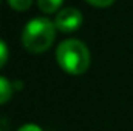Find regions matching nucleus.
I'll return each instance as SVG.
<instances>
[{
	"mask_svg": "<svg viewBox=\"0 0 133 131\" xmlns=\"http://www.w3.org/2000/svg\"><path fill=\"white\" fill-rule=\"evenodd\" d=\"M0 2H2V0H0Z\"/></svg>",
	"mask_w": 133,
	"mask_h": 131,
	"instance_id": "9d476101",
	"label": "nucleus"
},
{
	"mask_svg": "<svg viewBox=\"0 0 133 131\" xmlns=\"http://www.w3.org/2000/svg\"><path fill=\"white\" fill-rule=\"evenodd\" d=\"M90 5H93V6H96V8H107V6H110L115 0H87Z\"/></svg>",
	"mask_w": 133,
	"mask_h": 131,
	"instance_id": "6e6552de",
	"label": "nucleus"
},
{
	"mask_svg": "<svg viewBox=\"0 0 133 131\" xmlns=\"http://www.w3.org/2000/svg\"><path fill=\"white\" fill-rule=\"evenodd\" d=\"M82 25V12L76 8H64L56 14L54 26L62 33H73Z\"/></svg>",
	"mask_w": 133,
	"mask_h": 131,
	"instance_id": "7ed1b4c3",
	"label": "nucleus"
},
{
	"mask_svg": "<svg viewBox=\"0 0 133 131\" xmlns=\"http://www.w3.org/2000/svg\"><path fill=\"white\" fill-rule=\"evenodd\" d=\"M54 31L56 26L50 19L36 17L25 25L22 33V43L33 54L45 53L54 42L56 37Z\"/></svg>",
	"mask_w": 133,
	"mask_h": 131,
	"instance_id": "f03ea898",
	"label": "nucleus"
},
{
	"mask_svg": "<svg viewBox=\"0 0 133 131\" xmlns=\"http://www.w3.org/2000/svg\"><path fill=\"white\" fill-rule=\"evenodd\" d=\"M19 131H42L36 123H25L23 127H20Z\"/></svg>",
	"mask_w": 133,
	"mask_h": 131,
	"instance_id": "1a4fd4ad",
	"label": "nucleus"
},
{
	"mask_svg": "<svg viewBox=\"0 0 133 131\" xmlns=\"http://www.w3.org/2000/svg\"><path fill=\"white\" fill-rule=\"evenodd\" d=\"M8 3H9L11 8L16 9V11H26V9L31 6L33 0H8Z\"/></svg>",
	"mask_w": 133,
	"mask_h": 131,
	"instance_id": "423d86ee",
	"label": "nucleus"
},
{
	"mask_svg": "<svg viewBox=\"0 0 133 131\" xmlns=\"http://www.w3.org/2000/svg\"><path fill=\"white\" fill-rule=\"evenodd\" d=\"M56 59L61 68L73 76L84 74L91 62L90 51L84 42L77 39H66L56 49Z\"/></svg>",
	"mask_w": 133,
	"mask_h": 131,
	"instance_id": "f257e3e1",
	"label": "nucleus"
},
{
	"mask_svg": "<svg viewBox=\"0 0 133 131\" xmlns=\"http://www.w3.org/2000/svg\"><path fill=\"white\" fill-rule=\"evenodd\" d=\"M62 2L64 0H37V5H39V8L43 12L51 14V12H54V11L59 9V6L62 5Z\"/></svg>",
	"mask_w": 133,
	"mask_h": 131,
	"instance_id": "39448f33",
	"label": "nucleus"
},
{
	"mask_svg": "<svg viewBox=\"0 0 133 131\" xmlns=\"http://www.w3.org/2000/svg\"><path fill=\"white\" fill-rule=\"evenodd\" d=\"M12 96V85L9 83L8 79L0 77V105L6 103Z\"/></svg>",
	"mask_w": 133,
	"mask_h": 131,
	"instance_id": "20e7f679",
	"label": "nucleus"
},
{
	"mask_svg": "<svg viewBox=\"0 0 133 131\" xmlns=\"http://www.w3.org/2000/svg\"><path fill=\"white\" fill-rule=\"evenodd\" d=\"M6 60H8V46L5 42L0 40V68L6 63Z\"/></svg>",
	"mask_w": 133,
	"mask_h": 131,
	"instance_id": "0eeeda50",
	"label": "nucleus"
}]
</instances>
